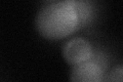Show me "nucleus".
<instances>
[{
    "label": "nucleus",
    "mask_w": 123,
    "mask_h": 82,
    "mask_svg": "<svg viewBox=\"0 0 123 82\" xmlns=\"http://www.w3.org/2000/svg\"><path fill=\"white\" fill-rule=\"evenodd\" d=\"M35 27L45 39L60 40L79 30L78 15L67 0L48 3L38 11Z\"/></svg>",
    "instance_id": "nucleus-1"
},
{
    "label": "nucleus",
    "mask_w": 123,
    "mask_h": 82,
    "mask_svg": "<svg viewBox=\"0 0 123 82\" xmlns=\"http://www.w3.org/2000/svg\"><path fill=\"white\" fill-rule=\"evenodd\" d=\"M107 65L105 56L94 51L90 60L72 66L70 80L75 82H102L105 80Z\"/></svg>",
    "instance_id": "nucleus-2"
},
{
    "label": "nucleus",
    "mask_w": 123,
    "mask_h": 82,
    "mask_svg": "<svg viewBox=\"0 0 123 82\" xmlns=\"http://www.w3.org/2000/svg\"><path fill=\"white\" fill-rule=\"evenodd\" d=\"M94 49L85 38L76 37L69 40L63 47V57L69 65L74 66L90 60Z\"/></svg>",
    "instance_id": "nucleus-3"
},
{
    "label": "nucleus",
    "mask_w": 123,
    "mask_h": 82,
    "mask_svg": "<svg viewBox=\"0 0 123 82\" xmlns=\"http://www.w3.org/2000/svg\"><path fill=\"white\" fill-rule=\"evenodd\" d=\"M75 8L79 21V29L89 26L95 18V7L90 0H67Z\"/></svg>",
    "instance_id": "nucleus-4"
},
{
    "label": "nucleus",
    "mask_w": 123,
    "mask_h": 82,
    "mask_svg": "<svg viewBox=\"0 0 123 82\" xmlns=\"http://www.w3.org/2000/svg\"><path fill=\"white\" fill-rule=\"evenodd\" d=\"M122 75H123V69L122 66H118V67L112 69L109 74H108V77L105 78V80L107 81H112V82H121L122 81Z\"/></svg>",
    "instance_id": "nucleus-5"
},
{
    "label": "nucleus",
    "mask_w": 123,
    "mask_h": 82,
    "mask_svg": "<svg viewBox=\"0 0 123 82\" xmlns=\"http://www.w3.org/2000/svg\"><path fill=\"white\" fill-rule=\"evenodd\" d=\"M44 1L46 2H48V3H52V2H56L57 0H44Z\"/></svg>",
    "instance_id": "nucleus-6"
}]
</instances>
